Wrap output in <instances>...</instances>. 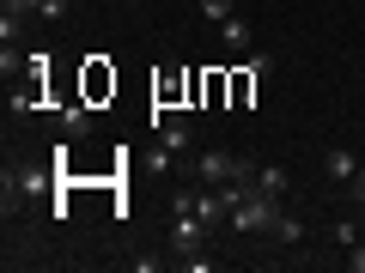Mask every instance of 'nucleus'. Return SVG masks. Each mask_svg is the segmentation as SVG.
<instances>
[{
    "label": "nucleus",
    "mask_w": 365,
    "mask_h": 273,
    "mask_svg": "<svg viewBox=\"0 0 365 273\" xmlns=\"http://www.w3.org/2000/svg\"><path fill=\"white\" fill-rule=\"evenodd\" d=\"M280 207H287V200H274V195H262V188H250V195L232 207V231H237V237H274Z\"/></svg>",
    "instance_id": "nucleus-1"
},
{
    "label": "nucleus",
    "mask_w": 365,
    "mask_h": 273,
    "mask_svg": "<svg viewBox=\"0 0 365 273\" xmlns=\"http://www.w3.org/2000/svg\"><path fill=\"white\" fill-rule=\"evenodd\" d=\"M170 249L177 255H201L207 249V219L201 213H170Z\"/></svg>",
    "instance_id": "nucleus-2"
},
{
    "label": "nucleus",
    "mask_w": 365,
    "mask_h": 273,
    "mask_svg": "<svg viewBox=\"0 0 365 273\" xmlns=\"http://www.w3.org/2000/svg\"><path fill=\"white\" fill-rule=\"evenodd\" d=\"M49 182H55V170H19V176L6 170V200H37Z\"/></svg>",
    "instance_id": "nucleus-3"
},
{
    "label": "nucleus",
    "mask_w": 365,
    "mask_h": 273,
    "mask_svg": "<svg viewBox=\"0 0 365 273\" xmlns=\"http://www.w3.org/2000/svg\"><path fill=\"white\" fill-rule=\"evenodd\" d=\"M323 176L329 182H353V176H359V158H353L347 146H329V152H323Z\"/></svg>",
    "instance_id": "nucleus-4"
},
{
    "label": "nucleus",
    "mask_w": 365,
    "mask_h": 273,
    "mask_svg": "<svg viewBox=\"0 0 365 273\" xmlns=\"http://www.w3.org/2000/svg\"><path fill=\"white\" fill-rule=\"evenodd\" d=\"M256 188H262V195H274V200H287V188H292L287 164H256Z\"/></svg>",
    "instance_id": "nucleus-5"
},
{
    "label": "nucleus",
    "mask_w": 365,
    "mask_h": 273,
    "mask_svg": "<svg viewBox=\"0 0 365 273\" xmlns=\"http://www.w3.org/2000/svg\"><path fill=\"white\" fill-rule=\"evenodd\" d=\"M220 43H225V49H232V55H250V49H256V37H250V25H244V18H225V25H220Z\"/></svg>",
    "instance_id": "nucleus-6"
},
{
    "label": "nucleus",
    "mask_w": 365,
    "mask_h": 273,
    "mask_svg": "<svg viewBox=\"0 0 365 273\" xmlns=\"http://www.w3.org/2000/svg\"><path fill=\"white\" fill-rule=\"evenodd\" d=\"M61 134H67V140H86V134H91V109L86 104H67L61 109Z\"/></svg>",
    "instance_id": "nucleus-7"
},
{
    "label": "nucleus",
    "mask_w": 365,
    "mask_h": 273,
    "mask_svg": "<svg viewBox=\"0 0 365 273\" xmlns=\"http://www.w3.org/2000/svg\"><path fill=\"white\" fill-rule=\"evenodd\" d=\"M274 237H280V243H304V219L280 207V219H274Z\"/></svg>",
    "instance_id": "nucleus-8"
},
{
    "label": "nucleus",
    "mask_w": 365,
    "mask_h": 273,
    "mask_svg": "<svg viewBox=\"0 0 365 273\" xmlns=\"http://www.w3.org/2000/svg\"><path fill=\"white\" fill-rule=\"evenodd\" d=\"M31 6H37V18H43V25H55V18H61L67 6H73V0H31Z\"/></svg>",
    "instance_id": "nucleus-9"
},
{
    "label": "nucleus",
    "mask_w": 365,
    "mask_h": 273,
    "mask_svg": "<svg viewBox=\"0 0 365 273\" xmlns=\"http://www.w3.org/2000/svg\"><path fill=\"white\" fill-rule=\"evenodd\" d=\"M201 13H207V18H213V25H225V18H232V13H237V6H232V0H201Z\"/></svg>",
    "instance_id": "nucleus-10"
},
{
    "label": "nucleus",
    "mask_w": 365,
    "mask_h": 273,
    "mask_svg": "<svg viewBox=\"0 0 365 273\" xmlns=\"http://www.w3.org/2000/svg\"><path fill=\"white\" fill-rule=\"evenodd\" d=\"M335 243H347V249H353V243H359V225H353V219H341V225H335Z\"/></svg>",
    "instance_id": "nucleus-11"
},
{
    "label": "nucleus",
    "mask_w": 365,
    "mask_h": 273,
    "mask_svg": "<svg viewBox=\"0 0 365 273\" xmlns=\"http://www.w3.org/2000/svg\"><path fill=\"white\" fill-rule=\"evenodd\" d=\"M353 273H365V237L353 243Z\"/></svg>",
    "instance_id": "nucleus-12"
},
{
    "label": "nucleus",
    "mask_w": 365,
    "mask_h": 273,
    "mask_svg": "<svg viewBox=\"0 0 365 273\" xmlns=\"http://www.w3.org/2000/svg\"><path fill=\"white\" fill-rule=\"evenodd\" d=\"M353 200H365V164H359V176H353Z\"/></svg>",
    "instance_id": "nucleus-13"
}]
</instances>
